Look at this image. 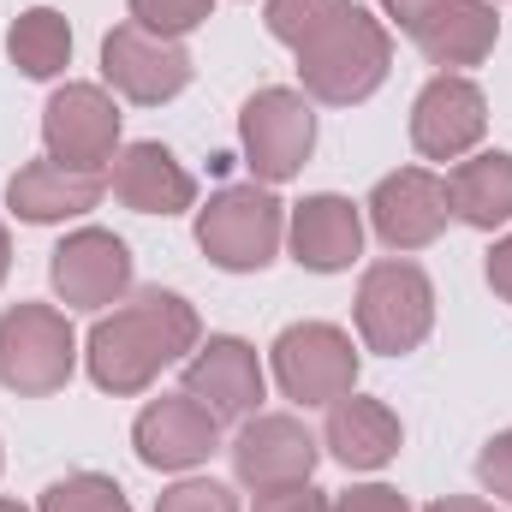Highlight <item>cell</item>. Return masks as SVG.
I'll return each mask as SVG.
<instances>
[{"instance_id":"29","label":"cell","mask_w":512,"mask_h":512,"mask_svg":"<svg viewBox=\"0 0 512 512\" xmlns=\"http://www.w3.org/2000/svg\"><path fill=\"white\" fill-rule=\"evenodd\" d=\"M334 501L316 483H286V489H262L251 512H328Z\"/></svg>"},{"instance_id":"34","label":"cell","mask_w":512,"mask_h":512,"mask_svg":"<svg viewBox=\"0 0 512 512\" xmlns=\"http://www.w3.org/2000/svg\"><path fill=\"white\" fill-rule=\"evenodd\" d=\"M0 512H30V507H18V501H6V495H0Z\"/></svg>"},{"instance_id":"7","label":"cell","mask_w":512,"mask_h":512,"mask_svg":"<svg viewBox=\"0 0 512 512\" xmlns=\"http://www.w3.org/2000/svg\"><path fill=\"white\" fill-rule=\"evenodd\" d=\"M239 143H245V167L256 185H286L304 173L310 149H316V114L304 90L268 84L239 108Z\"/></svg>"},{"instance_id":"30","label":"cell","mask_w":512,"mask_h":512,"mask_svg":"<svg viewBox=\"0 0 512 512\" xmlns=\"http://www.w3.org/2000/svg\"><path fill=\"white\" fill-rule=\"evenodd\" d=\"M376 6H382L387 24H399V30L411 36V30H417V24H423V18H429L435 6H447V0H376Z\"/></svg>"},{"instance_id":"21","label":"cell","mask_w":512,"mask_h":512,"mask_svg":"<svg viewBox=\"0 0 512 512\" xmlns=\"http://www.w3.org/2000/svg\"><path fill=\"white\" fill-rule=\"evenodd\" d=\"M447 197H453V221H465L477 233L512 227V155L507 149H471L465 161L447 167Z\"/></svg>"},{"instance_id":"22","label":"cell","mask_w":512,"mask_h":512,"mask_svg":"<svg viewBox=\"0 0 512 512\" xmlns=\"http://www.w3.org/2000/svg\"><path fill=\"white\" fill-rule=\"evenodd\" d=\"M6 60H12L24 78H36V84L60 78V72L72 66V24H66V12H54V6H24V12L12 18V30H6Z\"/></svg>"},{"instance_id":"14","label":"cell","mask_w":512,"mask_h":512,"mask_svg":"<svg viewBox=\"0 0 512 512\" xmlns=\"http://www.w3.org/2000/svg\"><path fill=\"white\" fill-rule=\"evenodd\" d=\"M179 387H185L215 423H245V417H256V405H262V393H268V376H262V358H256L251 340H239V334H209V340H197V352L185 358Z\"/></svg>"},{"instance_id":"31","label":"cell","mask_w":512,"mask_h":512,"mask_svg":"<svg viewBox=\"0 0 512 512\" xmlns=\"http://www.w3.org/2000/svg\"><path fill=\"white\" fill-rule=\"evenodd\" d=\"M489 286H495V298L512 304V227L495 239V251H489Z\"/></svg>"},{"instance_id":"10","label":"cell","mask_w":512,"mask_h":512,"mask_svg":"<svg viewBox=\"0 0 512 512\" xmlns=\"http://www.w3.org/2000/svg\"><path fill=\"white\" fill-rule=\"evenodd\" d=\"M48 280H54V298L66 310H114L120 298H131V245L108 227H78L66 233L54 256H48Z\"/></svg>"},{"instance_id":"27","label":"cell","mask_w":512,"mask_h":512,"mask_svg":"<svg viewBox=\"0 0 512 512\" xmlns=\"http://www.w3.org/2000/svg\"><path fill=\"white\" fill-rule=\"evenodd\" d=\"M477 483L495 495V501H512V429L489 435L483 453H477Z\"/></svg>"},{"instance_id":"13","label":"cell","mask_w":512,"mask_h":512,"mask_svg":"<svg viewBox=\"0 0 512 512\" xmlns=\"http://www.w3.org/2000/svg\"><path fill=\"white\" fill-rule=\"evenodd\" d=\"M233 477L262 495V489H286V483H310L316 477V459H322V441L292 417V411H256L239 423L233 435Z\"/></svg>"},{"instance_id":"3","label":"cell","mask_w":512,"mask_h":512,"mask_svg":"<svg viewBox=\"0 0 512 512\" xmlns=\"http://www.w3.org/2000/svg\"><path fill=\"white\" fill-rule=\"evenodd\" d=\"M197 245L227 274H262L286 245V203L274 197V185H256V179L221 185L197 209Z\"/></svg>"},{"instance_id":"5","label":"cell","mask_w":512,"mask_h":512,"mask_svg":"<svg viewBox=\"0 0 512 512\" xmlns=\"http://www.w3.org/2000/svg\"><path fill=\"white\" fill-rule=\"evenodd\" d=\"M78 370V334L54 304L0 310V387L18 399H48Z\"/></svg>"},{"instance_id":"11","label":"cell","mask_w":512,"mask_h":512,"mask_svg":"<svg viewBox=\"0 0 512 512\" xmlns=\"http://www.w3.org/2000/svg\"><path fill=\"white\" fill-rule=\"evenodd\" d=\"M376 239H382L393 256H411L423 245H435L453 221V197H447V179L429 173V167H399V173H382L370 203H364Z\"/></svg>"},{"instance_id":"1","label":"cell","mask_w":512,"mask_h":512,"mask_svg":"<svg viewBox=\"0 0 512 512\" xmlns=\"http://www.w3.org/2000/svg\"><path fill=\"white\" fill-rule=\"evenodd\" d=\"M197 340H203L197 304L185 292L143 286V292H131L114 310L96 316V328L84 340V370L102 393L131 399V393H149L161 370L185 364L197 352Z\"/></svg>"},{"instance_id":"28","label":"cell","mask_w":512,"mask_h":512,"mask_svg":"<svg viewBox=\"0 0 512 512\" xmlns=\"http://www.w3.org/2000/svg\"><path fill=\"white\" fill-rule=\"evenodd\" d=\"M328 512H411V501L393 483H352L346 495H334Z\"/></svg>"},{"instance_id":"9","label":"cell","mask_w":512,"mask_h":512,"mask_svg":"<svg viewBox=\"0 0 512 512\" xmlns=\"http://www.w3.org/2000/svg\"><path fill=\"white\" fill-rule=\"evenodd\" d=\"M191 54L185 42H167V36H149L143 24H114L102 36V84L131 102V108H161L173 96H185L191 84Z\"/></svg>"},{"instance_id":"33","label":"cell","mask_w":512,"mask_h":512,"mask_svg":"<svg viewBox=\"0 0 512 512\" xmlns=\"http://www.w3.org/2000/svg\"><path fill=\"white\" fill-rule=\"evenodd\" d=\"M6 274H12V233L0 227V286H6Z\"/></svg>"},{"instance_id":"23","label":"cell","mask_w":512,"mask_h":512,"mask_svg":"<svg viewBox=\"0 0 512 512\" xmlns=\"http://www.w3.org/2000/svg\"><path fill=\"white\" fill-rule=\"evenodd\" d=\"M36 512H131V501L114 477H102V471H72V477H60V483L42 489Z\"/></svg>"},{"instance_id":"12","label":"cell","mask_w":512,"mask_h":512,"mask_svg":"<svg viewBox=\"0 0 512 512\" xmlns=\"http://www.w3.org/2000/svg\"><path fill=\"white\" fill-rule=\"evenodd\" d=\"M489 131V96L465 72H435L411 102V149L423 161H465Z\"/></svg>"},{"instance_id":"26","label":"cell","mask_w":512,"mask_h":512,"mask_svg":"<svg viewBox=\"0 0 512 512\" xmlns=\"http://www.w3.org/2000/svg\"><path fill=\"white\" fill-rule=\"evenodd\" d=\"M155 512H245V507H239V495H233L227 483H215V477H179L173 489H161Z\"/></svg>"},{"instance_id":"19","label":"cell","mask_w":512,"mask_h":512,"mask_svg":"<svg viewBox=\"0 0 512 512\" xmlns=\"http://www.w3.org/2000/svg\"><path fill=\"white\" fill-rule=\"evenodd\" d=\"M322 447L346 465V471H382L399 459V447H405V429H399V417H393V405L387 399H370V393H346V399H334L328 405V423H322Z\"/></svg>"},{"instance_id":"6","label":"cell","mask_w":512,"mask_h":512,"mask_svg":"<svg viewBox=\"0 0 512 512\" xmlns=\"http://www.w3.org/2000/svg\"><path fill=\"white\" fill-rule=\"evenodd\" d=\"M358 346H352V334L346 328H334V322H292V328H280V340L268 346V370H274V387L292 399V405H304V411H328L334 399H346L352 387H358Z\"/></svg>"},{"instance_id":"20","label":"cell","mask_w":512,"mask_h":512,"mask_svg":"<svg viewBox=\"0 0 512 512\" xmlns=\"http://www.w3.org/2000/svg\"><path fill=\"white\" fill-rule=\"evenodd\" d=\"M411 42H417V54H423L429 66H441V72H471V66H483V60L495 54V42H501V12H495V0H447V6H435V12L411 30Z\"/></svg>"},{"instance_id":"17","label":"cell","mask_w":512,"mask_h":512,"mask_svg":"<svg viewBox=\"0 0 512 512\" xmlns=\"http://www.w3.org/2000/svg\"><path fill=\"white\" fill-rule=\"evenodd\" d=\"M108 191L126 203L131 215H161V221H167V215L197 209V179H191V167H185L167 143H155V137L126 143V149L114 155Z\"/></svg>"},{"instance_id":"4","label":"cell","mask_w":512,"mask_h":512,"mask_svg":"<svg viewBox=\"0 0 512 512\" xmlns=\"http://www.w3.org/2000/svg\"><path fill=\"white\" fill-rule=\"evenodd\" d=\"M358 340L364 352L382 358H405L435 334V286L411 256H382L364 268L358 280V304H352Z\"/></svg>"},{"instance_id":"18","label":"cell","mask_w":512,"mask_h":512,"mask_svg":"<svg viewBox=\"0 0 512 512\" xmlns=\"http://www.w3.org/2000/svg\"><path fill=\"white\" fill-rule=\"evenodd\" d=\"M108 197V173H78V167H60V161H24L6 185V209L30 227H60V221H78L90 215L96 203Z\"/></svg>"},{"instance_id":"35","label":"cell","mask_w":512,"mask_h":512,"mask_svg":"<svg viewBox=\"0 0 512 512\" xmlns=\"http://www.w3.org/2000/svg\"><path fill=\"white\" fill-rule=\"evenodd\" d=\"M0 465H6V453H0Z\"/></svg>"},{"instance_id":"32","label":"cell","mask_w":512,"mask_h":512,"mask_svg":"<svg viewBox=\"0 0 512 512\" xmlns=\"http://www.w3.org/2000/svg\"><path fill=\"white\" fill-rule=\"evenodd\" d=\"M423 512H501V507L483 501V495H441V501H429Z\"/></svg>"},{"instance_id":"15","label":"cell","mask_w":512,"mask_h":512,"mask_svg":"<svg viewBox=\"0 0 512 512\" xmlns=\"http://www.w3.org/2000/svg\"><path fill=\"white\" fill-rule=\"evenodd\" d=\"M131 447H137V459L149 471H197L221 447V423L179 387V393H161V399H149L137 411Z\"/></svg>"},{"instance_id":"16","label":"cell","mask_w":512,"mask_h":512,"mask_svg":"<svg viewBox=\"0 0 512 512\" xmlns=\"http://www.w3.org/2000/svg\"><path fill=\"white\" fill-rule=\"evenodd\" d=\"M286 245L292 262L310 274H346L364 256V203L340 191H316L286 209Z\"/></svg>"},{"instance_id":"25","label":"cell","mask_w":512,"mask_h":512,"mask_svg":"<svg viewBox=\"0 0 512 512\" xmlns=\"http://www.w3.org/2000/svg\"><path fill=\"white\" fill-rule=\"evenodd\" d=\"M131 24H143L149 36H167V42H185L191 30H203L215 18V0H126Z\"/></svg>"},{"instance_id":"24","label":"cell","mask_w":512,"mask_h":512,"mask_svg":"<svg viewBox=\"0 0 512 512\" xmlns=\"http://www.w3.org/2000/svg\"><path fill=\"white\" fill-rule=\"evenodd\" d=\"M346 6H352V0H262V24H268L274 42H286V48L298 54V48H304L316 30H328Z\"/></svg>"},{"instance_id":"8","label":"cell","mask_w":512,"mask_h":512,"mask_svg":"<svg viewBox=\"0 0 512 512\" xmlns=\"http://www.w3.org/2000/svg\"><path fill=\"white\" fill-rule=\"evenodd\" d=\"M42 149L60 167L78 173H108L120 143V102L108 84H60L42 108Z\"/></svg>"},{"instance_id":"2","label":"cell","mask_w":512,"mask_h":512,"mask_svg":"<svg viewBox=\"0 0 512 512\" xmlns=\"http://www.w3.org/2000/svg\"><path fill=\"white\" fill-rule=\"evenodd\" d=\"M393 72V36L376 12H364L358 0L328 24L316 30L304 48H298V84L310 102L322 108H358L370 102Z\"/></svg>"}]
</instances>
